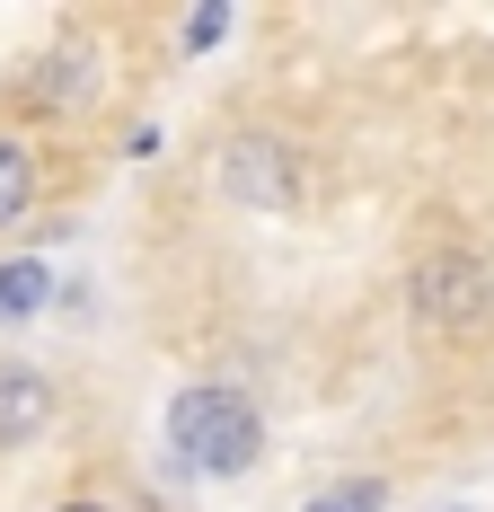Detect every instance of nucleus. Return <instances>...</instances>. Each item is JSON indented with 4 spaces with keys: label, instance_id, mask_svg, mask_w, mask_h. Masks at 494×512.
Instances as JSON below:
<instances>
[{
    "label": "nucleus",
    "instance_id": "obj_10",
    "mask_svg": "<svg viewBox=\"0 0 494 512\" xmlns=\"http://www.w3.org/2000/svg\"><path fill=\"white\" fill-rule=\"evenodd\" d=\"M62 512H106V504H62Z\"/></svg>",
    "mask_w": 494,
    "mask_h": 512
},
{
    "label": "nucleus",
    "instance_id": "obj_8",
    "mask_svg": "<svg viewBox=\"0 0 494 512\" xmlns=\"http://www.w3.org/2000/svg\"><path fill=\"white\" fill-rule=\"evenodd\" d=\"M309 512H380V486H327Z\"/></svg>",
    "mask_w": 494,
    "mask_h": 512
},
{
    "label": "nucleus",
    "instance_id": "obj_6",
    "mask_svg": "<svg viewBox=\"0 0 494 512\" xmlns=\"http://www.w3.org/2000/svg\"><path fill=\"white\" fill-rule=\"evenodd\" d=\"M27 204H36V159H27L18 133H0V230L27 221Z\"/></svg>",
    "mask_w": 494,
    "mask_h": 512
},
{
    "label": "nucleus",
    "instance_id": "obj_5",
    "mask_svg": "<svg viewBox=\"0 0 494 512\" xmlns=\"http://www.w3.org/2000/svg\"><path fill=\"white\" fill-rule=\"evenodd\" d=\"M89 89H98L89 53H45V62H36V80H18V98H27V106H53V115H62V106H80Z\"/></svg>",
    "mask_w": 494,
    "mask_h": 512
},
{
    "label": "nucleus",
    "instance_id": "obj_4",
    "mask_svg": "<svg viewBox=\"0 0 494 512\" xmlns=\"http://www.w3.org/2000/svg\"><path fill=\"white\" fill-rule=\"evenodd\" d=\"M53 424V380L27 362H0V451H27Z\"/></svg>",
    "mask_w": 494,
    "mask_h": 512
},
{
    "label": "nucleus",
    "instance_id": "obj_3",
    "mask_svg": "<svg viewBox=\"0 0 494 512\" xmlns=\"http://www.w3.org/2000/svg\"><path fill=\"white\" fill-rule=\"evenodd\" d=\"M221 186L239 195V204H256V212H283L292 204V151L274 142V133H239V151H230V168H221Z\"/></svg>",
    "mask_w": 494,
    "mask_h": 512
},
{
    "label": "nucleus",
    "instance_id": "obj_7",
    "mask_svg": "<svg viewBox=\"0 0 494 512\" xmlns=\"http://www.w3.org/2000/svg\"><path fill=\"white\" fill-rule=\"evenodd\" d=\"M45 309V265H0V318Z\"/></svg>",
    "mask_w": 494,
    "mask_h": 512
},
{
    "label": "nucleus",
    "instance_id": "obj_1",
    "mask_svg": "<svg viewBox=\"0 0 494 512\" xmlns=\"http://www.w3.org/2000/svg\"><path fill=\"white\" fill-rule=\"evenodd\" d=\"M168 433H177V451L203 468V477H239L256 460V407H247L239 389H186L177 407H168Z\"/></svg>",
    "mask_w": 494,
    "mask_h": 512
},
{
    "label": "nucleus",
    "instance_id": "obj_2",
    "mask_svg": "<svg viewBox=\"0 0 494 512\" xmlns=\"http://www.w3.org/2000/svg\"><path fill=\"white\" fill-rule=\"evenodd\" d=\"M415 318L424 327H442V336H468V327H486L494 318V265L468 248H442L415 265Z\"/></svg>",
    "mask_w": 494,
    "mask_h": 512
},
{
    "label": "nucleus",
    "instance_id": "obj_9",
    "mask_svg": "<svg viewBox=\"0 0 494 512\" xmlns=\"http://www.w3.org/2000/svg\"><path fill=\"white\" fill-rule=\"evenodd\" d=\"M221 27H230V9H195V18H186V45H212Z\"/></svg>",
    "mask_w": 494,
    "mask_h": 512
}]
</instances>
